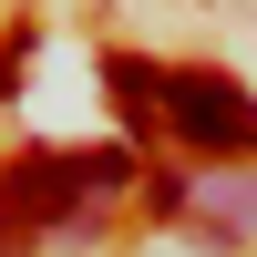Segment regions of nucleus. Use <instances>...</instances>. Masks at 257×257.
Here are the masks:
<instances>
[{
	"mask_svg": "<svg viewBox=\"0 0 257 257\" xmlns=\"http://www.w3.org/2000/svg\"><path fill=\"white\" fill-rule=\"evenodd\" d=\"M165 134H185L196 155H257V103L237 72H165Z\"/></svg>",
	"mask_w": 257,
	"mask_h": 257,
	"instance_id": "f257e3e1",
	"label": "nucleus"
},
{
	"mask_svg": "<svg viewBox=\"0 0 257 257\" xmlns=\"http://www.w3.org/2000/svg\"><path fill=\"white\" fill-rule=\"evenodd\" d=\"M103 93H113V113H123V134H155V123H165V72H155V62H134V52H113V62H103Z\"/></svg>",
	"mask_w": 257,
	"mask_h": 257,
	"instance_id": "f03ea898",
	"label": "nucleus"
},
{
	"mask_svg": "<svg viewBox=\"0 0 257 257\" xmlns=\"http://www.w3.org/2000/svg\"><path fill=\"white\" fill-rule=\"evenodd\" d=\"M185 216L206 226V237H247L257 226V175H216V185H196V206Z\"/></svg>",
	"mask_w": 257,
	"mask_h": 257,
	"instance_id": "7ed1b4c3",
	"label": "nucleus"
}]
</instances>
